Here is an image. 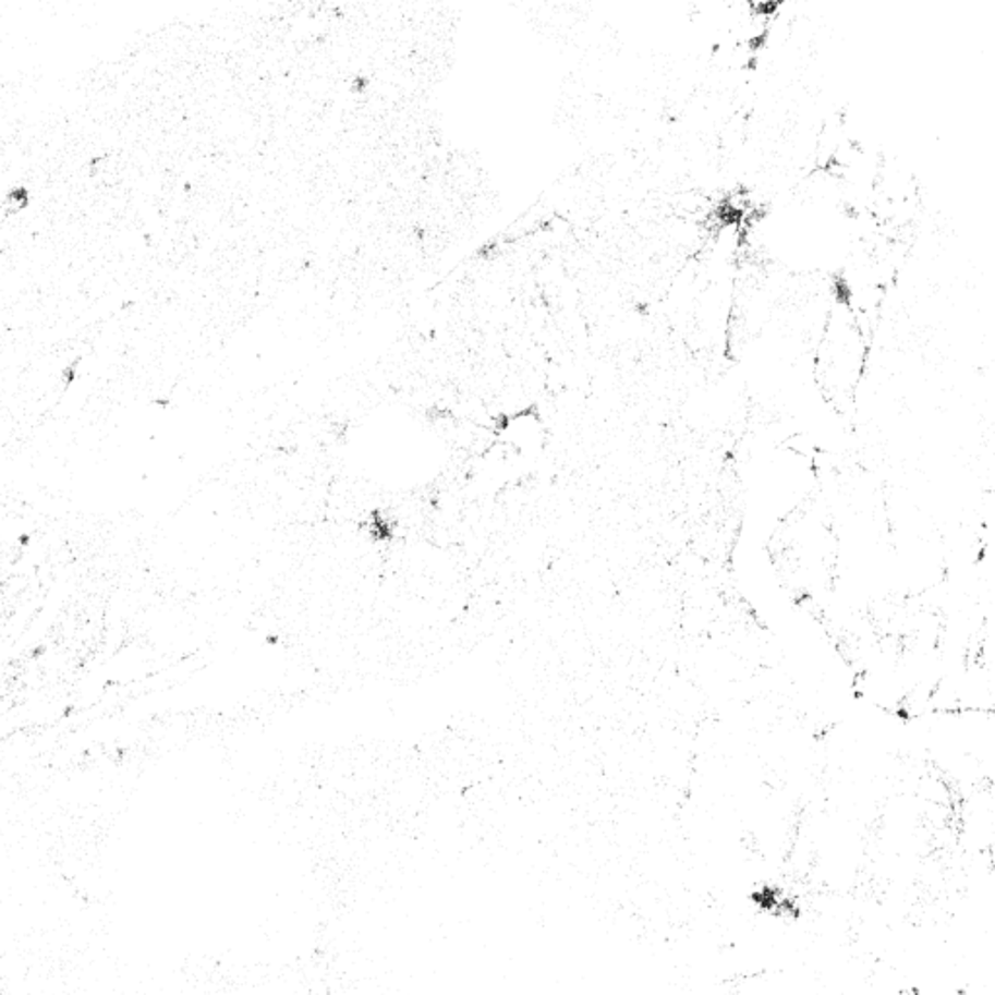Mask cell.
<instances>
[{
  "label": "cell",
  "instance_id": "1",
  "mask_svg": "<svg viewBox=\"0 0 995 995\" xmlns=\"http://www.w3.org/2000/svg\"><path fill=\"white\" fill-rule=\"evenodd\" d=\"M503 436L506 448L513 449L515 453H538L545 446V426L533 411H521L503 422Z\"/></svg>",
  "mask_w": 995,
  "mask_h": 995
}]
</instances>
